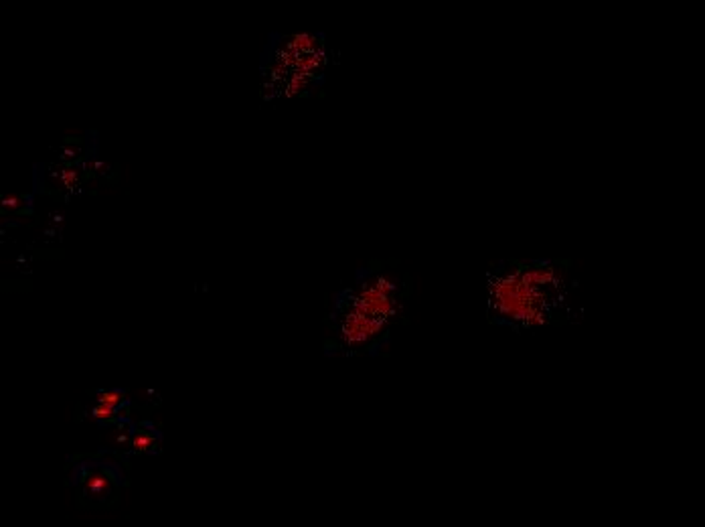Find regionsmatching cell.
I'll return each mask as SVG.
<instances>
[{"label":"cell","instance_id":"6da1fadb","mask_svg":"<svg viewBox=\"0 0 705 527\" xmlns=\"http://www.w3.org/2000/svg\"><path fill=\"white\" fill-rule=\"evenodd\" d=\"M568 288V264L501 262L489 274V313L513 329H537L564 313Z\"/></svg>","mask_w":705,"mask_h":527},{"label":"cell","instance_id":"7a4b0ae2","mask_svg":"<svg viewBox=\"0 0 705 527\" xmlns=\"http://www.w3.org/2000/svg\"><path fill=\"white\" fill-rule=\"evenodd\" d=\"M87 491H89L94 497H100V495H104L105 491H107V478H105L104 474L89 476V478H87Z\"/></svg>","mask_w":705,"mask_h":527},{"label":"cell","instance_id":"3957f363","mask_svg":"<svg viewBox=\"0 0 705 527\" xmlns=\"http://www.w3.org/2000/svg\"><path fill=\"white\" fill-rule=\"evenodd\" d=\"M98 401H100V404H105V406H112V408H118V406L124 401V394H122V392H116V390L102 392V394L98 395Z\"/></svg>","mask_w":705,"mask_h":527},{"label":"cell","instance_id":"277c9868","mask_svg":"<svg viewBox=\"0 0 705 527\" xmlns=\"http://www.w3.org/2000/svg\"><path fill=\"white\" fill-rule=\"evenodd\" d=\"M114 412H116V408H112V406H105V404H96L94 406V410H92V414L96 416V418H100V420H110L112 416H114Z\"/></svg>","mask_w":705,"mask_h":527},{"label":"cell","instance_id":"5b68a950","mask_svg":"<svg viewBox=\"0 0 705 527\" xmlns=\"http://www.w3.org/2000/svg\"><path fill=\"white\" fill-rule=\"evenodd\" d=\"M134 447L138 448V450H148V448L155 447V440H153L150 434L140 432V434H136V438H134Z\"/></svg>","mask_w":705,"mask_h":527},{"label":"cell","instance_id":"8992f818","mask_svg":"<svg viewBox=\"0 0 705 527\" xmlns=\"http://www.w3.org/2000/svg\"><path fill=\"white\" fill-rule=\"evenodd\" d=\"M17 205H21V199H19V197H10V199H4V207L12 209V207H17Z\"/></svg>","mask_w":705,"mask_h":527}]
</instances>
